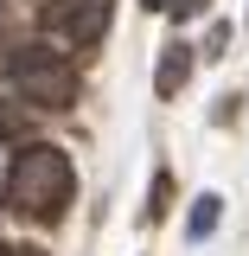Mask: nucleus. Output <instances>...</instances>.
<instances>
[{
    "mask_svg": "<svg viewBox=\"0 0 249 256\" xmlns=\"http://www.w3.org/2000/svg\"><path fill=\"white\" fill-rule=\"evenodd\" d=\"M77 198V166L51 141H19V154L6 166V205L32 224H58Z\"/></svg>",
    "mask_w": 249,
    "mask_h": 256,
    "instance_id": "nucleus-1",
    "label": "nucleus"
},
{
    "mask_svg": "<svg viewBox=\"0 0 249 256\" xmlns=\"http://www.w3.org/2000/svg\"><path fill=\"white\" fill-rule=\"evenodd\" d=\"M6 84L26 109H70L83 96V84H77V70L58 45H13L6 52Z\"/></svg>",
    "mask_w": 249,
    "mask_h": 256,
    "instance_id": "nucleus-2",
    "label": "nucleus"
},
{
    "mask_svg": "<svg viewBox=\"0 0 249 256\" xmlns=\"http://www.w3.org/2000/svg\"><path fill=\"white\" fill-rule=\"evenodd\" d=\"M109 20H115V0H58L38 13V26L58 32V45H70V52H96L109 38Z\"/></svg>",
    "mask_w": 249,
    "mask_h": 256,
    "instance_id": "nucleus-3",
    "label": "nucleus"
},
{
    "mask_svg": "<svg viewBox=\"0 0 249 256\" xmlns=\"http://www.w3.org/2000/svg\"><path fill=\"white\" fill-rule=\"evenodd\" d=\"M192 77V45L186 38H173L166 52H160V70H154V96H179Z\"/></svg>",
    "mask_w": 249,
    "mask_h": 256,
    "instance_id": "nucleus-4",
    "label": "nucleus"
},
{
    "mask_svg": "<svg viewBox=\"0 0 249 256\" xmlns=\"http://www.w3.org/2000/svg\"><path fill=\"white\" fill-rule=\"evenodd\" d=\"M0 141H32V109L19 96H0Z\"/></svg>",
    "mask_w": 249,
    "mask_h": 256,
    "instance_id": "nucleus-5",
    "label": "nucleus"
},
{
    "mask_svg": "<svg viewBox=\"0 0 249 256\" xmlns=\"http://www.w3.org/2000/svg\"><path fill=\"white\" fill-rule=\"evenodd\" d=\"M218 218H224V198H218V192H205V198L192 205L186 230H192V237H211V230H218Z\"/></svg>",
    "mask_w": 249,
    "mask_h": 256,
    "instance_id": "nucleus-6",
    "label": "nucleus"
},
{
    "mask_svg": "<svg viewBox=\"0 0 249 256\" xmlns=\"http://www.w3.org/2000/svg\"><path fill=\"white\" fill-rule=\"evenodd\" d=\"M205 6H211V0H173V20H198Z\"/></svg>",
    "mask_w": 249,
    "mask_h": 256,
    "instance_id": "nucleus-7",
    "label": "nucleus"
},
{
    "mask_svg": "<svg viewBox=\"0 0 249 256\" xmlns=\"http://www.w3.org/2000/svg\"><path fill=\"white\" fill-rule=\"evenodd\" d=\"M13 256H51V250H38V244H13Z\"/></svg>",
    "mask_w": 249,
    "mask_h": 256,
    "instance_id": "nucleus-8",
    "label": "nucleus"
},
{
    "mask_svg": "<svg viewBox=\"0 0 249 256\" xmlns=\"http://www.w3.org/2000/svg\"><path fill=\"white\" fill-rule=\"evenodd\" d=\"M141 6H147V13H173V0H141Z\"/></svg>",
    "mask_w": 249,
    "mask_h": 256,
    "instance_id": "nucleus-9",
    "label": "nucleus"
},
{
    "mask_svg": "<svg viewBox=\"0 0 249 256\" xmlns=\"http://www.w3.org/2000/svg\"><path fill=\"white\" fill-rule=\"evenodd\" d=\"M0 256H13V244H0Z\"/></svg>",
    "mask_w": 249,
    "mask_h": 256,
    "instance_id": "nucleus-10",
    "label": "nucleus"
}]
</instances>
